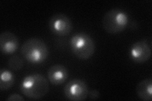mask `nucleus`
Listing matches in <instances>:
<instances>
[{
    "label": "nucleus",
    "mask_w": 152,
    "mask_h": 101,
    "mask_svg": "<svg viewBox=\"0 0 152 101\" xmlns=\"http://www.w3.org/2000/svg\"><path fill=\"white\" fill-rule=\"evenodd\" d=\"M88 97L90 99L96 100V99H98L99 97H100V94H99V91L96 90V89L89 90Z\"/></svg>",
    "instance_id": "4468645a"
},
{
    "label": "nucleus",
    "mask_w": 152,
    "mask_h": 101,
    "mask_svg": "<svg viewBox=\"0 0 152 101\" xmlns=\"http://www.w3.org/2000/svg\"><path fill=\"white\" fill-rule=\"evenodd\" d=\"M151 56V49L148 42L141 40L133 44L129 49L131 60L137 63L148 61Z\"/></svg>",
    "instance_id": "0eeeda50"
},
{
    "label": "nucleus",
    "mask_w": 152,
    "mask_h": 101,
    "mask_svg": "<svg viewBox=\"0 0 152 101\" xmlns=\"http://www.w3.org/2000/svg\"><path fill=\"white\" fill-rule=\"evenodd\" d=\"M19 47V41L17 37L10 31L3 32L0 35V47L4 54L15 53Z\"/></svg>",
    "instance_id": "6e6552de"
},
{
    "label": "nucleus",
    "mask_w": 152,
    "mask_h": 101,
    "mask_svg": "<svg viewBox=\"0 0 152 101\" xmlns=\"http://www.w3.org/2000/svg\"><path fill=\"white\" fill-rule=\"evenodd\" d=\"M64 92L66 99L72 101L84 100L88 97L89 89L84 81L73 79L66 84Z\"/></svg>",
    "instance_id": "39448f33"
},
{
    "label": "nucleus",
    "mask_w": 152,
    "mask_h": 101,
    "mask_svg": "<svg viewBox=\"0 0 152 101\" xmlns=\"http://www.w3.org/2000/svg\"><path fill=\"white\" fill-rule=\"evenodd\" d=\"M129 20V15L124 10L113 8L104 15L102 20L103 27L109 33H118L125 30Z\"/></svg>",
    "instance_id": "20e7f679"
},
{
    "label": "nucleus",
    "mask_w": 152,
    "mask_h": 101,
    "mask_svg": "<svg viewBox=\"0 0 152 101\" xmlns=\"http://www.w3.org/2000/svg\"><path fill=\"white\" fill-rule=\"evenodd\" d=\"M10 68L13 71H18L21 70L23 66V60L18 55H14L10 57L8 62Z\"/></svg>",
    "instance_id": "f8f14e48"
},
{
    "label": "nucleus",
    "mask_w": 152,
    "mask_h": 101,
    "mask_svg": "<svg viewBox=\"0 0 152 101\" xmlns=\"http://www.w3.org/2000/svg\"><path fill=\"white\" fill-rule=\"evenodd\" d=\"M15 83V76L10 71L1 69L0 71V89L7 90L12 87Z\"/></svg>",
    "instance_id": "9b49d317"
},
{
    "label": "nucleus",
    "mask_w": 152,
    "mask_h": 101,
    "mask_svg": "<svg viewBox=\"0 0 152 101\" xmlns=\"http://www.w3.org/2000/svg\"><path fill=\"white\" fill-rule=\"evenodd\" d=\"M21 92L31 99H40L48 92L50 85L48 81L41 74L27 75L20 85Z\"/></svg>",
    "instance_id": "f257e3e1"
},
{
    "label": "nucleus",
    "mask_w": 152,
    "mask_h": 101,
    "mask_svg": "<svg viewBox=\"0 0 152 101\" xmlns=\"http://www.w3.org/2000/svg\"><path fill=\"white\" fill-rule=\"evenodd\" d=\"M49 28L54 34L64 37L68 36L72 31V23L65 14L56 13L50 18Z\"/></svg>",
    "instance_id": "423d86ee"
},
{
    "label": "nucleus",
    "mask_w": 152,
    "mask_h": 101,
    "mask_svg": "<svg viewBox=\"0 0 152 101\" xmlns=\"http://www.w3.org/2000/svg\"><path fill=\"white\" fill-rule=\"evenodd\" d=\"M7 101H23L24 100V98L18 94H13L8 96V97L7 99Z\"/></svg>",
    "instance_id": "ddd939ff"
},
{
    "label": "nucleus",
    "mask_w": 152,
    "mask_h": 101,
    "mask_svg": "<svg viewBox=\"0 0 152 101\" xmlns=\"http://www.w3.org/2000/svg\"><path fill=\"white\" fill-rule=\"evenodd\" d=\"M70 49L78 58L86 60L91 57L95 51V44L91 37L84 32L74 34L69 41Z\"/></svg>",
    "instance_id": "7ed1b4c3"
},
{
    "label": "nucleus",
    "mask_w": 152,
    "mask_h": 101,
    "mask_svg": "<svg viewBox=\"0 0 152 101\" xmlns=\"http://www.w3.org/2000/svg\"><path fill=\"white\" fill-rule=\"evenodd\" d=\"M137 97L144 101L152 100V79L146 78L138 84L136 86Z\"/></svg>",
    "instance_id": "9d476101"
},
{
    "label": "nucleus",
    "mask_w": 152,
    "mask_h": 101,
    "mask_svg": "<svg viewBox=\"0 0 152 101\" xmlns=\"http://www.w3.org/2000/svg\"><path fill=\"white\" fill-rule=\"evenodd\" d=\"M69 77L67 68L62 65H54L48 70V78L54 85L64 84Z\"/></svg>",
    "instance_id": "1a4fd4ad"
},
{
    "label": "nucleus",
    "mask_w": 152,
    "mask_h": 101,
    "mask_svg": "<svg viewBox=\"0 0 152 101\" xmlns=\"http://www.w3.org/2000/svg\"><path fill=\"white\" fill-rule=\"evenodd\" d=\"M22 56L32 64H41L49 54L48 48L46 43L38 38H31L26 41L21 49Z\"/></svg>",
    "instance_id": "f03ea898"
}]
</instances>
